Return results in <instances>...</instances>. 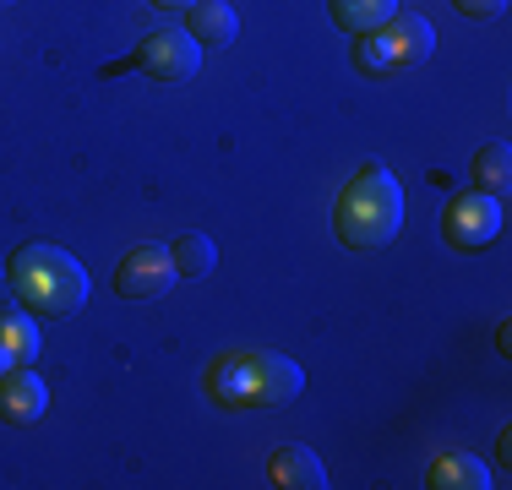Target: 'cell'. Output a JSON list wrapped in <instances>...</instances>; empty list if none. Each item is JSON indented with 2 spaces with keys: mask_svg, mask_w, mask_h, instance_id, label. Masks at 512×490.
I'll return each instance as SVG.
<instances>
[{
  "mask_svg": "<svg viewBox=\"0 0 512 490\" xmlns=\"http://www.w3.org/2000/svg\"><path fill=\"white\" fill-rule=\"evenodd\" d=\"M469 175H474V191L507 196V186H512V147L507 142H485L480 153H474Z\"/></svg>",
  "mask_w": 512,
  "mask_h": 490,
  "instance_id": "obj_13",
  "label": "cell"
},
{
  "mask_svg": "<svg viewBox=\"0 0 512 490\" xmlns=\"http://www.w3.org/2000/svg\"><path fill=\"white\" fill-rule=\"evenodd\" d=\"M207 392L224 409H278L306 392V371L289 354L273 349H240L207 365Z\"/></svg>",
  "mask_w": 512,
  "mask_h": 490,
  "instance_id": "obj_1",
  "label": "cell"
},
{
  "mask_svg": "<svg viewBox=\"0 0 512 490\" xmlns=\"http://www.w3.org/2000/svg\"><path fill=\"white\" fill-rule=\"evenodd\" d=\"M425 485L431 490H491V469H485L474 452H458V447H447V452H436L431 458V469H425Z\"/></svg>",
  "mask_w": 512,
  "mask_h": 490,
  "instance_id": "obj_10",
  "label": "cell"
},
{
  "mask_svg": "<svg viewBox=\"0 0 512 490\" xmlns=\"http://www.w3.org/2000/svg\"><path fill=\"white\" fill-rule=\"evenodd\" d=\"M436 49V28L414 11H393L382 28L360 33L355 39V66L365 77H404V71L425 66Z\"/></svg>",
  "mask_w": 512,
  "mask_h": 490,
  "instance_id": "obj_4",
  "label": "cell"
},
{
  "mask_svg": "<svg viewBox=\"0 0 512 490\" xmlns=\"http://www.w3.org/2000/svg\"><path fill=\"white\" fill-rule=\"evenodd\" d=\"M186 33L197 44H235L240 39V17H235V6L229 0H191L186 6Z\"/></svg>",
  "mask_w": 512,
  "mask_h": 490,
  "instance_id": "obj_11",
  "label": "cell"
},
{
  "mask_svg": "<svg viewBox=\"0 0 512 490\" xmlns=\"http://www.w3.org/2000/svg\"><path fill=\"white\" fill-rule=\"evenodd\" d=\"M0 6H11V0H0Z\"/></svg>",
  "mask_w": 512,
  "mask_h": 490,
  "instance_id": "obj_20",
  "label": "cell"
},
{
  "mask_svg": "<svg viewBox=\"0 0 512 490\" xmlns=\"http://www.w3.org/2000/svg\"><path fill=\"white\" fill-rule=\"evenodd\" d=\"M333 6V22L349 33V39H360V33L382 28L387 17L398 11V0H327Z\"/></svg>",
  "mask_w": 512,
  "mask_h": 490,
  "instance_id": "obj_14",
  "label": "cell"
},
{
  "mask_svg": "<svg viewBox=\"0 0 512 490\" xmlns=\"http://www.w3.org/2000/svg\"><path fill=\"white\" fill-rule=\"evenodd\" d=\"M137 66L148 71L153 82H191L202 71V44L191 39L186 28H158L137 44Z\"/></svg>",
  "mask_w": 512,
  "mask_h": 490,
  "instance_id": "obj_6",
  "label": "cell"
},
{
  "mask_svg": "<svg viewBox=\"0 0 512 490\" xmlns=\"http://www.w3.org/2000/svg\"><path fill=\"white\" fill-rule=\"evenodd\" d=\"M169 256H175V278H207L218 267V245L207 235H197V229L169 245Z\"/></svg>",
  "mask_w": 512,
  "mask_h": 490,
  "instance_id": "obj_15",
  "label": "cell"
},
{
  "mask_svg": "<svg viewBox=\"0 0 512 490\" xmlns=\"http://www.w3.org/2000/svg\"><path fill=\"white\" fill-rule=\"evenodd\" d=\"M44 409H50V387H44V376L33 371V365H17V371L0 376V420L6 425H33L44 420Z\"/></svg>",
  "mask_w": 512,
  "mask_h": 490,
  "instance_id": "obj_8",
  "label": "cell"
},
{
  "mask_svg": "<svg viewBox=\"0 0 512 490\" xmlns=\"http://www.w3.org/2000/svg\"><path fill=\"white\" fill-rule=\"evenodd\" d=\"M169 284H175L169 245H131L115 267V294H126V300H158Z\"/></svg>",
  "mask_w": 512,
  "mask_h": 490,
  "instance_id": "obj_7",
  "label": "cell"
},
{
  "mask_svg": "<svg viewBox=\"0 0 512 490\" xmlns=\"http://www.w3.org/2000/svg\"><path fill=\"white\" fill-rule=\"evenodd\" d=\"M11 294H17L22 311L44 316V322H60L77 305H88V273L71 251L60 245H22L11 256Z\"/></svg>",
  "mask_w": 512,
  "mask_h": 490,
  "instance_id": "obj_3",
  "label": "cell"
},
{
  "mask_svg": "<svg viewBox=\"0 0 512 490\" xmlns=\"http://www.w3.org/2000/svg\"><path fill=\"white\" fill-rule=\"evenodd\" d=\"M11 300H17V294H11V278H0V311H6Z\"/></svg>",
  "mask_w": 512,
  "mask_h": 490,
  "instance_id": "obj_18",
  "label": "cell"
},
{
  "mask_svg": "<svg viewBox=\"0 0 512 490\" xmlns=\"http://www.w3.org/2000/svg\"><path fill=\"white\" fill-rule=\"evenodd\" d=\"M507 229V213H502V196L491 191H463L447 202L442 213V240L453 245V251H485V245H496Z\"/></svg>",
  "mask_w": 512,
  "mask_h": 490,
  "instance_id": "obj_5",
  "label": "cell"
},
{
  "mask_svg": "<svg viewBox=\"0 0 512 490\" xmlns=\"http://www.w3.org/2000/svg\"><path fill=\"white\" fill-rule=\"evenodd\" d=\"M453 6L469 22H491V17H502V11H507V0H453Z\"/></svg>",
  "mask_w": 512,
  "mask_h": 490,
  "instance_id": "obj_16",
  "label": "cell"
},
{
  "mask_svg": "<svg viewBox=\"0 0 512 490\" xmlns=\"http://www.w3.org/2000/svg\"><path fill=\"white\" fill-rule=\"evenodd\" d=\"M148 6H158V11H186L191 0H148Z\"/></svg>",
  "mask_w": 512,
  "mask_h": 490,
  "instance_id": "obj_17",
  "label": "cell"
},
{
  "mask_svg": "<svg viewBox=\"0 0 512 490\" xmlns=\"http://www.w3.org/2000/svg\"><path fill=\"white\" fill-rule=\"evenodd\" d=\"M0 376H6V365H0Z\"/></svg>",
  "mask_w": 512,
  "mask_h": 490,
  "instance_id": "obj_19",
  "label": "cell"
},
{
  "mask_svg": "<svg viewBox=\"0 0 512 490\" xmlns=\"http://www.w3.org/2000/svg\"><path fill=\"white\" fill-rule=\"evenodd\" d=\"M39 322H33V311H0V365L6 371H17V365H33L39 360Z\"/></svg>",
  "mask_w": 512,
  "mask_h": 490,
  "instance_id": "obj_12",
  "label": "cell"
},
{
  "mask_svg": "<svg viewBox=\"0 0 512 490\" xmlns=\"http://www.w3.org/2000/svg\"><path fill=\"white\" fill-rule=\"evenodd\" d=\"M404 229V186H398L393 169L365 164L344 191H338L333 207V235L349 245V251H376V245L398 240Z\"/></svg>",
  "mask_w": 512,
  "mask_h": 490,
  "instance_id": "obj_2",
  "label": "cell"
},
{
  "mask_svg": "<svg viewBox=\"0 0 512 490\" xmlns=\"http://www.w3.org/2000/svg\"><path fill=\"white\" fill-rule=\"evenodd\" d=\"M267 485H278V490H327V469H322V458H316L311 447L284 441V447H273V458H267Z\"/></svg>",
  "mask_w": 512,
  "mask_h": 490,
  "instance_id": "obj_9",
  "label": "cell"
}]
</instances>
